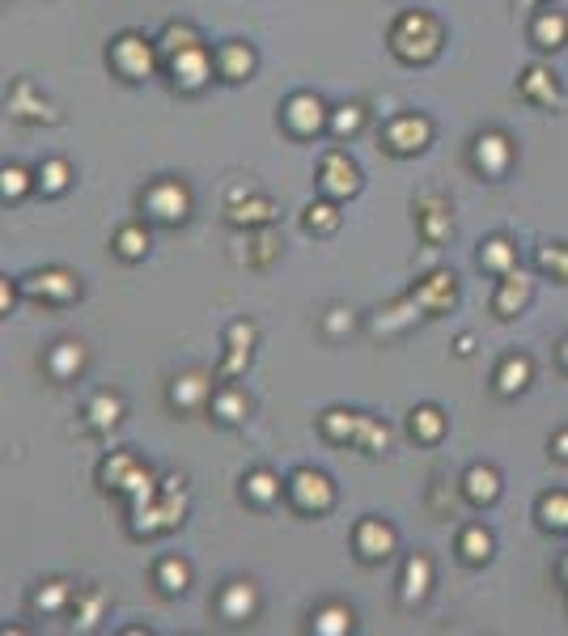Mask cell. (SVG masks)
<instances>
[{
  "mask_svg": "<svg viewBox=\"0 0 568 636\" xmlns=\"http://www.w3.org/2000/svg\"><path fill=\"white\" fill-rule=\"evenodd\" d=\"M390 51H395L403 64H429L441 51V22L424 9L399 13V22L390 26Z\"/></svg>",
  "mask_w": 568,
  "mask_h": 636,
  "instance_id": "6da1fadb",
  "label": "cell"
},
{
  "mask_svg": "<svg viewBox=\"0 0 568 636\" xmlns=\"http://www.w3.org/2000/svg\"><path fill=\"white\" fill-rule=\"evenodd\" d=\"M157 56H162V47H157L153 39H145V34H119V39L111 43V68L123 81L153 77Z\"/></svg>",
  "mask_w": 568,
  "mask_h": 636,
  "instance_id": "7a4b0ae2",
  "label": "cell"
},
{
  "mask_svg": "<svg viewBox=\"0 0 568 636\" xmlns=\"http://www.w3.org/2000/svg\"><path fill=\"white\" fill-rule=\"evenodd\" d=\"M284 492H289V501L301 509V514H327V509L335 505V488L323 471L314 467H301L289 475V484H284Z\"/></svg>",
  "mask_w": 568,
  "mask_h": 636,
  "instance_id": "3957f363",
  "label": "cell"
},
{
  "mask_svg": "<svg viewBox=\"0 0 568 636\" xmlns=\"http://www.w3.org/2000/svg\"><path fill=\"white\" fill-rule=\"evenodd\" d=\"M145 212L153 221H162V225H179V221H187V212H191V191H187V183H179V179H157L149 191H145Z\"/></svg>",
  "mask_w": 568,
  "mask_h": 636,
  "instance_id": "277c9868",
  "label": "cell"
},
{
  "mask_svg": "<svg viewBox=\"0 0 568 636\" xmlns=\"http://www.w3.org/2000/svg\"><path fill=\"white\" fill-rule=\"evenodd\" d=\"M212 68H217V56L204 47V43H195L187 51H179V56H170V77L179 90L195 94V90H204V85L212 81Z\"/></svg>",
  "mask_w": 568,
  "mask_h": 636,
  "instance_id": "5b68a950",
  "label": "cell"
},
{
  "mask_svg": "<svg viewBox=\"0 0 568 636\" xmlns=\"http://www.w3.org/2000/svg\"><path fill=\"white\" fill-rule=\"evenodd\" d=\"M318 183H323V191L331 200H348V196L361 191V170L344 149H331L323 157V166H318Z\"/></svg>",
  "mask_w": 568,
  "mask_h": 636,
  "instance_id": "8992f818",
  "label": "cell"
},
{
  "mask_svg": "<svg viewBox=\"0 0 568 636\" xmlns=\"http://www.w3.org/2000/svg\"><path fill=\"white\" fill-rule=\"evenodd\" d=\"M433 140V123L424 115H399L386 123V149L395 157H412Z\"/></svg>",
  "mask_w": 568,
  "mask_h": 636,
  "instance_id": "52a82bcc",
  "label": "cell"
},
{
  "mask_svg": "<svg viewBox=\"0 0 568 636\" xmlns=\"http://www.w3.org/2000/svg\"><path fill=\"white\" fill-rule=\"evenodd\" d=\"M284 123H289L293 136H314V132L331 128V115L318 94H293L284 102Z\"/></svg>",
  "mask_w": 568,
  "mask_h": 636,
  "instance_id": "ba28073f",
  "label": "cell"
},
{
  "mask_svg": "<svg viewBox=\"0 0 568 636\" xmlns=\"http://www.w3.org/2000/svg\"><path fill=\"white\" fill-rule=\"evenodd\" d=\"M26 293L30 297H39V302H73V297L81 293L77 285V276L73 272H64V268H43V272H34L26 280Z\"/></svg>",
  "mask_w": 568,
  "mask_h": 636,
  "instance_id": "9c48e42d",
  "label": "cell"
},
{
  "mask_svg": "<svg viewBox=\"0 0 568 636\" xmlns=\"http://www.w3.org/2000/svg\"><path fill=\"white\" fill-rule=\"evenodd\" d=\"M513 162V145L505 132H479L475 136V166L488 174V179H501Z\"/></svg>",
  "mask_w": 568,
  "mask_h": 636,
  "instance_id": "30bf717a",
  "label": "cell"
},
{
  "mask_svg": "<svg viewBox=\"0 0 568 636\" xmlns=\"http://www.w3.org/2000/svg\"><path fill=\"white\" fill-rule=\"evenodd\" d=\"M530 293H535L530 276L513 268V272L501 276V289H496V297H492V310L501 314V318H518V314L530 306Z\"/></svg>",
  "mask_w": 568,
  "mask_h": 636,
  "instance_id": "8fae6325",
  "label": "cell"
},
{
  "mask_svg": "<svg viewBox=\"0 0 568 636\" xmlns=\"http://www.w3.org/2000/svg\"><path fill=\"white\" fill-rule=\"evenodd\" d=\"M395 543H399L395 526L382 522V518H365L357 526V552H361V560H386L390 552H395Z\"/></svg>",
  "mask_w": 568,
  "mask_h": 636,
  "instance_id": "7c38bea8",
  "label": "cell"
},
{
  "mask_svg": "<svg viewBox=\"0 0 568 636\" xmlns=\"http://www.w3.org/2000/svg\"><path fill=\"white\" fill-rule=\"evenodd\" d=\"M412 297L420 302V310H424V314H441V310H450V306H454V297H458L454 276H450V272H433V276H424L420 285L412 289Z\"/></svg>",
  "mask_w": 568,
  "mask_h": 636,
  "instance_id": "4fadbf2b",
  "label": "cell"
},
{
  "mask_svg": "<svg viewBox=\"0 0 568 636\" xmlns=\"http://www.w3.org/2000/svg\"><path fill=\"white\" fill-rule=\"evenodd\" d=\"M217 607H221V615L229 624H246L259 611V594H255L251 581H229V586L221 590V598H217Z\"/></svg>",
  "mask_w": 568,
  "mask_h": 636,
  "instance_id": "5bb4252c",
  "label": "cell"
},
{
  "mask_svg": "<svg viewBox=\"0 0 568 636\" xmlns=\"http://www.w3.org/2000/svg\"><path fill=\"white\" fill-rule=\"evenodd\" d=\"M429 586H433V560L424 556V552L407 556V564H403V590H399V598H403L407 607H412V603H424V594H429Z\"/></svg>",
  "mask_w": 568,
  "mask_h": 636,
  "instance_id": "9a60e30c",
  "label": "cell"
},
{
  "mask_svg": "<svg viewBox=\"0 0 568 636\" xmlns=\"http://www.w3.org/2000/svg\"><path fill=\"white\" fill-rule=\"evenodd\" d=\"M251 348H255V323L238 318V323L229 327V357H225V365H221V378L242 374V365L251 361Z\"/></svg>",
  "mask_w": 568,
  "mask_h": 636,
  "instance_id": "2e32d148",
  "label": "cell"
},
{
  "mask_svg": "<svg viewBox=\"0 0 568 636\" xmlns=\"http://www.w3.org/2000/svg\"><path fill=\"white\" fill-rule=\"evenodd\" d=\"M420 229H424V238H429V246L446 242L454 234V221H450L446 200H437V196H424L420 200Z\"/></svg>",
  "mask_w": 568,
  "mask_h": 636,
  "instance_id": "e0dca14e",
  "label": "cell"
},
{
  "mask_svg": "<svg viewBox=\"0 0 568 636\" xmlns=\"http://www.w3.org/2000/svg\"><path fill=\"white\" fill-rule=\"evenodd\" d=\"M463 497L471 505H492L496 497H501V475H496L492 467H484V463H475L463 475Z\"/></svg>",
  "mask_w": 568,
  "mask_h": 636,
  "instance_id": "ac0fdd59",
  "label": "cell"
},
{
  "mask_svg": "<svg viewBox=\"0 0 568 636\" xmlns=\"http://www.w3.org/2000/svg\"><path fill=\"white\" fill-rule=\"evenodd\" d=\"M530 374H535V365H530L526 352H509V357L501 361V369H496V391L501 395H518L530 386Z\"/></svg>",
  "mask_w": 568,
  "mask_h": 636,
  "instance_id": "d6986e66",
  "label": "cell"
},
{
  "mask_svg": "<svg viewBox=\"0 0 568 636\" xmlns=\"http://www.w3.org/2000/svg\"><path fill=\"white\" fill-rule=\"evenodd\" d=\"M217 73L225 81H246V77L255 73V51L246 47V43H225L217 51Z\"/></svg>",
  "mask_w": 568,
  "mask_h": 636,
  "instance_id": "ffe728a7",
  "label": "cell"
},
{
  "mask_svg": "<svg viewBox=\"0 0 568 636\" xmlns=\"http://www.w3.org/2000/svg\"><path fill=\"white\" fill-rule=\"evenodd\" d=\"M530 39H535V47H543V51L564 47L568 43V17L556 13V9H543L535 17V26H530Z\"/></svg>",
  "mask_w": 568,
  "mask_h": 636,
  "instance_id": "44dd1931",
  "label": "cell"
},
{
  "mask_svg": "<svg viewBox=\"0 0 568 636\" xmlns=\"http://www.w3.org/2000/svg\"><path fill=\"white\" fill-rule=\"evenodd\" d=\"M81 365H85V348L77 340H60L56 348L47 352V369H51V378H60V382L77 378Z\"/></svg>",
  "mask_w": 568,
  "mask_h": 636,
  "instance_id": "7402d4cb",
  "label": "cell"
},
{
  "mask_svg": "<svg viewBox=\"0 0 568 636\" xmlns=\"http://www.w3.org/2000/svg\"><path fill=\"white\" fill-rule=\"evenodd\" d=\"M479 263H484L488 272L505 276V272L518 268V246H513L505 234H496V238H488L484 246H479Z\"/></svg>",
  "mask_w": 568,
  "mask_h": 636,
  "instance_id": "603a6c76",
  "label": "cell"
},
{
  "mask_svg": "<svg viewBox=\"0 0 568 636\" xmlns=\"http://www.w3.org/2000/svg\"><path fill=\"white\" fill-rule=\"evenodd\" d=\"M34 85L30 81H17L13 94H9V115L13 119H43V123H56V111H51L47 102H30Z\"/></svg>",
  "mask_w": 568,
  "mask_h": 636,
  "instance_id": "cb8c5ba5",
  "label": "cell"
},
{
  "mask_svg": "<svg viewBox=\"0 0 568 636\" xmlns=\"http://www.w3.org/2000/svg\"><path fill=\"white\" fill-rule=\"evenodd\" d=\"M522 94L530 98V102H539V106H560V85H556V77L547 73V68H526V77H522Z\"/></svg>",
  "mask_w": 568,
  "mask_h": 636,
  "instance_id": "d4e9b609",
  "label": "cell"
},
{
  "mask_svg": "<svg viewBox=\"0 0 568 636\" xmlns=\"http://www.w3.org/2000/svg\"><path fill=\"white\" fill-rule=\"evenodd\" d=\"M85 416H90V429L111 433L115 424L123 420V399H119V395H111V391H102V395H94L90 408H85Z\"/></svg>",
  "mask_w": 568,
  "mask_h": 636,
  "instance_id": "484cf974",
  "label": "cell"
},
{
  "mask_svg": "<svg viewBox=\"0 0 568 636\" xmlns=\"http://www.w3.org/2000/svg\"><path fill=\"white\" fill-rule=\"evenodd\" d=\"M412 437L424 441V446H433V441L446 437V412L433 408V403H424V408L412 412Z\"/></svg>",
  "mask_w": 568,
  "mask_h": 636,
  "instance_id": "4316f807",
  "label": "cell"
},
{
  "mask_svg": "<svg viewBox=\"0 0 568 636\" xmlns=\"http://www.w3.org/2000/svg\"><path fill=\"white\" fill-rule=\"evenodd\" d=\"M246 412H251V399H246L238 386H221V391L212 395V416L217 420L238 424V420H246Z\"/></svg>",
  "mask_w": 568,
  "mask_h": 636,
  "instance_id": "83f0119b",
  "label": "cell"
},
{
  "mask_svg": "<svg viewBox=\"0 0 568 636\" xmlns=\"http://www.w3.org/2000/svg\"><path fill=\"white\" fill-rule=\"evenodd\" d=\"M170 399H174V408L195 412V408H200V403L208 399V378H204V374H183L179 382L170 386Z\"/></svg>",
  "mask_w": 568,
  "mask_h": 636,
  "instance_id": "f1b7e54d",
  "label": "cell"
},
{
  "mask_svg": "<svg viewBox=\"0 0 568 636\" xmlns=\"http://www.w3.org/2000/svg\"><path fill=\"white\" fill-rule=\"evenodd\" d=\"M314 632H318V636H344V632H352V611H348L344 603L318 607V611H314Z\"/></svg>",
  "mask_w": 568,
  "mask_h": 636,
  "instance_id": "f546056e",
  "label": "cell"
},
{
  "mask_svg": "<svg viewBox=\"0 0 568 636\" xmlns=\"http://www.w3.org/2000/svg\"><path fill=\"white\" fill-rule=\"evenodd\" d=\"M272 217H276V208H272V200H263V196L229 204V221H234V225H268Z\"/></svg>",
  "mask_w": 568,
  "mask_h": 636,
  "instance_id": "4dcf8cb0",
  "label": "cell"
},
{
  "mask_svg": "<svg viewBox=\"0 0 568 636\" xmlns=\"http://www.w3.org/2000/svg\"><path fill=\"white\" fill-rule=\"evenodd\" d=\"M157 586H162L166 594H183L191 586V564L183 556H166L162 564H157Z\"/></svg>",
  "mask_w": 568,
  "mask_h": 636,
  "instance_id": "1f68e13d",
  "label": "cell"
},
{
  "mask_svg": "<svg viewBox=\"0 0 568 636\" xmlns=\"http://www.w3.org/2000/svg\"><path fill=\"white\" fill-rule=\"evenodd\" d=\"M280 475H272L268 467H259V471H251L246 475V497H251L255 505H272V501H280Z\"/></svg>",
  "mask_w": 568,
  "mask_h": 636,
  "instance_id": "d6a6232c",
  "label": "cell"
},
{
  "mask_svg": "<svg viewBox=\"0 0 568 636\" xmlns=\"http://www.w3.org/2000/svg\"><path fill=\"white\" fill-rule=\"evenodd\" d=\"M357 429H361V416L357 412L331 408L323 416V437H331V441H357Z\"/></svg>",
  "mask_w": 568,
  "mask_h": 636,
  "instance_id": "836d02e7",
  "label": "cell"
},
{
  "mask_svg": "<svg viewBox=\"0 0 568 636\" xmlns=\"http://www.w3.org/2000/svg\"><path fill=\"white\" fill-rule=\"evenodd\" d=\"M195 43H204V39H200V30L187 26V22L166 26V34L157 39V47H162V56H166V60H170V56H179V51H187V47H195Z\"/></svg>",
  "mask_w": 568,
  "mask_h": 636,
  "instance_id": "e575fe53",
  "label": "cell"
},
{
  "mask_svg": "<svg viewBox=\"0 0 568 636\" xmlns=\"http://www.w3.org/2000/svg\"><path fill=\"white\" fill-rule=\"evenodd\" d=\"M458 552H463L467 564H484L492 556V535H488L484 526H467L463 539H458Z\"/></svg>",
  "mask_w": 568,
  "mask_h": 636,
  "instance_id": "d590c367",
  "label": "cell"
},
{
  "mask_svg": "<svg viewBox=\"0 0 568 636\" xmlns=\"http://www.w3.org/2000/svg\"><path fill=\"white\" fill-rule=\"evenodd\" d=\"M68 179H73V166L60 162V157H51V162H43L39 170H34V183H39L47 196H60V191L68 187Z\"/></svg>",
  "mask_w": 568,
  "mask_h": 636,
  "instance_id": "8d00e7d4",
  "label": "cell"
},
{
  "mask_svg": "<svg viewBox=\"0 0 568 636\" xmlns=\"http://www.w3.org/2000/svg\"><path fill=\"white\" fill-rule=\"evenodd\" d=\"M115 251L123 259H145L149 255V229L145 225H123L115 234Z\"/></svg>",
  "mask_w": 568,
  "mask_h": 636,
  "instance_id": "74e56055",
  "label": "cell"
},
{
  "mask_svg": "<svg viewBox=\"0 0 568 636\" xmlns=\"http://www.w3.org/2000/svg\"><path fill=\"white\" fill-rule=\"evenodd\" d=\"M539 522L547 530H568V492H547L539 501Z\"/></svg>",
  "mask_w": 568,
  "mask_h": 636,
  "instance_id": "f35d334b",
  "label": "cell"
},
{
  "mask_svg": "<svg viewBox=\"0 0 568 636\" xmlns=\"http://www.w3.org/2000/svg\"><path fill=\"white\" fill-rule=\"evenodd\" d=\"M306 229L310 234H335L340 229V208H335L331 200H318L306 208Z\"/></svg>",
  "mask_w": 568,
  "mask_h": 636,
  "instance_id": "ab89813d",
  "label": "cell"
},
{
  "mask_svg": "<svg viewBox=\"0 0 568 636\" xmlns=\"http://www.w3.org/2000/svg\"><path fill=\"white\" fill-rule=\"evenodd\" d=\"M68 603H73V586H68V581H47V586H43L39 594H34V607L47 611V615L64 611Z\"/></svg>",
  "mask_w": 568,
  "mask_h": 636,
  "instance_id": "60d3db41",
  "label": "cell"
},
{
  "mask_svg": "<svg viewBox=\"0 0 568 636\" xmlns=\"http://www.w3.org/2000/svg\"><path fill=\"white\" fill-rule=\"evenodd\" d=\"M365 128V106L348 102V106H335L331 111V132L335 136H357Z\"/></svg>",
  "mask_w": 568,
  "mask_h": 636,
  "instance_id": "b9f144b4",
  "label": "cell"
},
{
  "mask_svg": "<svg viewBox=\"0 0 568 636\" xmlns=\"http://www.w3.org/2000/svg\"><path fill=\"white\" fill-rule=\"evenodd\" d=\"M357 441L369 450V454H382L386 446H390V429L382 420H374V416H361V429H357Z\"/></svg>",
  "mask_w": 568,
  "mask_h": 636,
  "instance_id": "7bdbcfd3",
  "label": "cell"
},
{
  "mask_svg": "<svg viewBox=\"0 0 568 636\" xmlns=\"http://www.w3.org/2000/svg\"><path fill=\"white\" fill-rule=\"evenodd\" d=\"M416 314H424V310H420V302H416V297L407 293L399 306H390V310L378 318V331H395V327H403V323H412Z\"/></svg>",
  "mask_w": 568,
  "mask_h": 636,
  "instance_id": "ee69618b",
  "label": "cell"
},
{
  "mask_svg": "<svg viewBox=\"0 0 568 636\" xmlns=\"http://www.w3.org/2000/svg\"><path fill=\"white\" fill-rule=\"evenodd\" d=\"M539 268L552 272L556 280H564V285H568V246H564V242L543 246V251H539Z\"/></svg>",
  "mask_w": 568,
  "mask_h": 636,
  "instance_id": "f6af8a7d",
  "label": "cell"
},
{
  "mask_svg": "<svg viewBox=\"0 0 568 636\" xmlns=\"http://www.w3.org/2000/svg\"><path fill=\"white\" fill-rule=\"evenodd\" d=\"M30 170L22 166H5V174H0V187H5V200H22L26 191H30Z\"/></svg>",
  "mask_w": 568,
  "mask_h": 636,
  "instance_id": "bcb514c9",
  "label": "cell"
},
{
  "mask_svg": "<svg viewBox=\"0 0 568 636\" xmlns=\"http://www.w3.org/2000/svg\"><path fill=\"white\" fill-rule=\"evenodd\" d=\"M98 611H102V594L98 590H90L81 598V628H90L94 620H98Z\"/></svg>",
  "mask_w": 568,
  "mask_h": 636,
  "instance_id": "7dc6e473",
  "label": "cell"
},
{
  "mask_svg": "<svg viewBox=\"0 0 568 636\" xmlns=\"http://www.w3.org/2000/svg\"><path fill=\"white\" fill-rule=\"evenodd\" d=\"M344 327H352V310L331 306V310H327V331L335 335V331H344Z\"/></svg>",
  "mask_w": 568,
  "mask_h": 636,
  "instance_id": "c3c4849f",
  "label": "cell"
},
{
  "mask_svg": "<svg viewBox=\"0 0 568 636\" xmlns=\"http://www.w3.org/2000/svg\"><path fill=\"white\" fill-rule=\"evenodd\" d=\"M454 352H458V357H471V352H475V340H471V335H458Z\"/></svg>",
  "mask_w": 568,
  "mask_h": 636,
  "instance_id": "681fc988",
  "label": "cell"
},
{
  "mask_svg": "<svg viewBox=\"0 0 568 636\" xmlns=\"http://www.w3.org/2000/svg\"><path fill=\"white\" fill-rule=\"evenodd\" d=\"M13 297H17V293H13V285L5 280V289H0V310H5V314H9V306H13Z\"/></svg>",
  "mask_w": 568,
  "mask_h": 636,
  "instance_id": "f907efd6",
  "label": "cell"
},
{
  "mask_svg": "<svg viewBox=\"0 0 568 636\" xmlns=\"http://www.w3.org/2000/svg\"><path fill=\"white\" fill-rule=\"evenodd\" d=\"M552 454H556V458H568V433H560V437L552 441Z\"/></svg>",
  "mask_w": 568,
  "mask_h": 636,
  "instance_id": "816d5d0a",
  "label": "cell"
},
{
  "mask_svg": "<svg viewBox=\"0 0 568 636\" xmlns=\"http://www.w3.org/2000/svg\"><path fill=\"white\" fill-rule=\"evenodd\" d=\"M560 361H564V369H568V340L560 344Z\"/></svg>",
  "mask_w": 568,
  "mask_h": 636,
  "instance_id": "f5cc1de1",
  "label": "cell"
},
{
  "mask_svg": "<svg viewBox=\"0 0 568 636\" xmlns=\"http://www.w3.org/2000/svg\"><path fill=\"white\" fill-rule=\"evenodd\" d=\"M560 573H564V581H568V556H564V564H560Z\"/></svg>",
  "mask_w": 568,
  "mask_h": 636,
  "instance_id": "db71d44e",
  "label": "cell"
},
{
  "mask_svg": "<svg viewBox=\"0 0 568 636\" xmlns=\"http://www.w3.org/2000/svg\"><path fill=\"white\" fill-rule=\"evenodd\" d=\"M526 5H543V0H526Z\"/></svg>",
  "mask_w": 568,
  "mask_h": 636,
  "instance_id": "11a10c76",
  "label": "cell"
}]
</instances>
